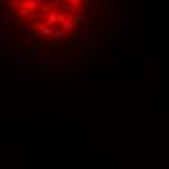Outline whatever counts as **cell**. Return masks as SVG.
Here are the masks:
<instances>
[{
  "label": "cell",
  "instance_id": "obj_1",
  "mask_svg": "<svg viewBox=\"0 0 169 169\" xmlns=\"http://www.w3.org/2000/svg\"><path fill=\"white\" fill-rule=\"evenodd\" d=\"M35 31L43 33L45 37H53V27H51V25H47V24H39L37 27H35Z\"/></svg>",
  "mask_w": 169,
  "mask_h": 169
},
{
  "label": "cell",
  "instance_id": "obj_2",
  "mask_svg": "<svg viewBox=\"0 0 169 169\" xmlns=\"http://www.w3.org/2000/svg\"><path fill=\"white\" fill-rule=\"evenodd\" d=\"M51 8H53V6L47 4V2H45V4H39V10H41V12H47V14H49V12H51Z\"/></svg>",
  "mask_w": 169,
  "mask_h": 169
},
{
  "label": "cell",
  "instance_id": "obj_3",
  "mask_svg": "<svg viewBox=\"0 0 169 169\" xmlns=\"http://www.w3.org/2000/svg\"><path fill=\"white\" fill-rule=\"evenodd\" d=\"M18 14H20V18H27V10L24 8V6L20 8V12H18Z\"/></svg>",
  "mask_w": 169,
  "mask_h": 169
}]
</instances>
